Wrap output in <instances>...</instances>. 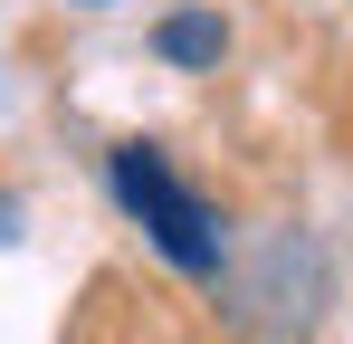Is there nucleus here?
Segmentation results:
<instances>
[{
	"instance_id": "obj_1",
	"label": "nucleus",
	"mask_w": 353,
	"mask_h": 344,
	"mask_svg": "<svg viewBox=\"0 0 353 344\" xmlns=\"http://www.w3.org/2000/svg\"><path fill=\"white\" fill-rule=\"evenodd\" d=\"M105 182H115L124 220H143V239L172 258L181 278H220V249H230V239H220V211L172 172L163 144H115V153H105Z\"/></svg>"
},
{
	"instance_id": "obj_3",
	"label": "nucleus",
	"mask_w": 353,
	"mask_h": 344,
	"mask_svg": "<svg viewBox=\"0 0 353 344\" xmlns=\"http://www.w3.org/2000/svg\"><path fill=\"white\" fill-rule=\"evenodd\" d=\"M86 10H96V0H86Z\"/></svg>"
},
{
	"instance_id": "obj_2",
	"label": "nucleus",
	"mask_w": 353,
	"mask_h": 344,
	"mask_svg": "<svg viewBox=\"0 0 353 344\" xmlns=\"http://www.w3.org/2000/svg\"><path fill=\"white\" fill-rule=\"evenodd\" d=\"M153 48L172 57V67H220V57H230V19H220V10H172V19L153 29Z\"/></svg>"
}]
</instances>
